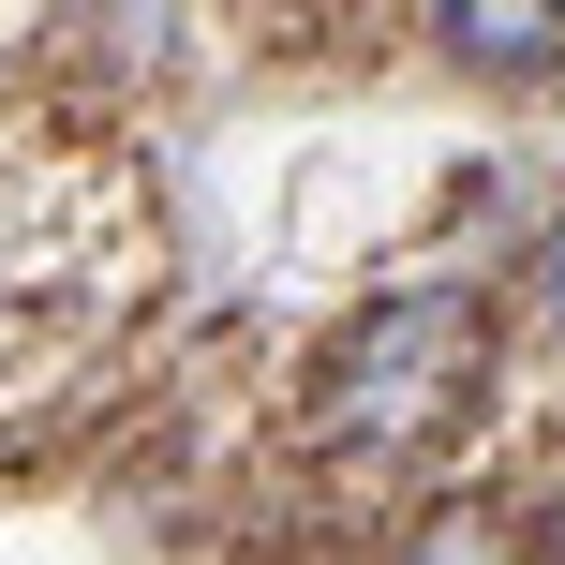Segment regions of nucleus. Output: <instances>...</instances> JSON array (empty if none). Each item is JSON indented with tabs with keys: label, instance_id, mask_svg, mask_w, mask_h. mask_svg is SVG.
I'll return each mask as SVG.
<instances>
[{
	"label": "nucleus",
	"instance_id": "obj_1",
	"mask_svg": "<svg viewBox=\"0 0 565 565\" xmlns=\"http://www.w3.org/2000/svg\"><path fill=\"white\" fill-rule=\"evenodd\" d=\"M477 358H491V312L447 298V282H417V298H387L358 342H342V372H328V431H342V447H417V431L461 417Z\"/></svg>",
	"mask_w": 565,
	"mask_h": 565
},
{
	"label": "nucleus",
	"instance_id": "obj_2",
	"mask_svg": "<svg viewBox=\"0 0 565 565\" xmlns=\"http://www.w3.org/2000/svg\"><path fill=\"white\" fill-rule=\"evenodd\" d=\"M447 45L491 75H551L565 60V0H447Z\"/></svg>",
	"mask_w": 565,
	"mask_h": 565
},
{
	"label": "nucleus",
	"instance_id": "obj_3",
	"mask_svg": "<svg viewBox=\"0 0 565 565\" xmlns=\"http://www.w3.org/2000/svg\"><path fill=\"white\" fill-rule=\"evenodd\" d=\"M536 298H551V312H565V224H551V254H536Z\"/></svg>",
	"mask_w": 565,
	"mask_h": 565
}]
</instances>
